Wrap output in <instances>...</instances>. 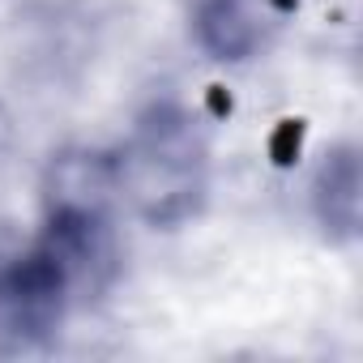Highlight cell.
Wrapping results in <instances>:
<instances>
[{
  "label": "cell",
  "instance_id": "cell-1",
  "mask_svg": "<svg viewBox=\"0 0 363 363\" xmlns=\"http://www.w3.org/2000/svg\"><path fill=\"white\" fill-rule=\"evenodd\" d=\"M116 154V184H120V206L154 227V231H175L193 223L214 189V150L206 137V124L175 99L150 103L124 145Z\"/></svg>",
  "mask_w": 363,
  "mask_h": 363
},
{
  "label": "cell",
  "instance_id": "cell-2",
  "mask_svg": "<svg viewBox=\"0 0 363 363\" xmlns=\"http://www.w3.org/2000/svg\"><path fill=\"white\" fill-rule=\"evenodd\" d=\"M43 235L77 265L90 286L111 261V227L120 210L116 154L99 145H60L39 175Z\"/></svg>",
  "mask_w": 363,
  "mask_h": 363
},
{
  "label": "cell",
  "instance_id": "cell-3",
  "mask_svg": "<svg viewBox=\"0 0 363 363\" xmlns=\"http://www.w3.org/2000/svg\"><path fill=\"white\" fill-rule=\"evenodd\" d=\"M82 286L77 265L48 235L18 244L0 261V359L48 350L60 337Z\"/></svg>",
  "mask_w": 363,
  "mask_h": 363
},
{
  "label": "cell",
  "instance_id": "cell-4",
  "mask_svg": "<svg viewBox=\"0 0 363 363\" xmlns=\"http://www.w3.org/2000/svg\"><path fill=\"white\" fill-rule=\"evenodd\" d=\"M278 18V0H193L189 35L206 60L240 69L274 43Z\"/></svg>",
  "mask_w": 363,
  "mask_h": 363
},
{
  "label": "cell",
  "instance_id": "cell-5",
  "mask_svg": "<svg viewBox=\"0 0 363 363\" xmlns=\"http://www.w3.org/2000/svg\"><path fill=\"white\" fill-rule=\"evenodd\" d=\"M308 210L316 231L346 248L359 240V218H363V162L354 141H337L320 154L312 179H308Z\"/></svg>",
  "mask_w": 363,
  "mask_h": 363
},
{
  "label": "cell",
  "instance_id": "cell-6",
  "mask_svg": "<svg viewBox=\"0 0 363 363\" xmlns=\"http://www.w3.org/2000/svg\"><path fill=\"white\" fill-rule=\"evenodd\" d=\"M18 248V240H13V231H9V223H0V261H5L9 252Z\"/></svg>",
  "mask_w": 363,
  "mask_h": 363
},
{
  "label": "cell",
  "instance_id": "cell-7",
  "mask_svg": "<svg viewBox=\"0 0 363 363\" xmlns=\"http://www.w3.org/2000/svg\"><path fill=\"white\" fill-rule=\"evenodd\" d=\"M5 141H9V111L0 107V150H5Z\"/></svg>",
  "mask_w": 363,
  "mask_h": 363
}]
</instances>
